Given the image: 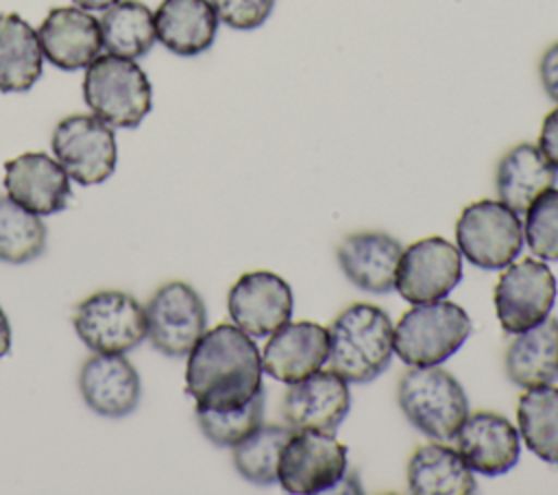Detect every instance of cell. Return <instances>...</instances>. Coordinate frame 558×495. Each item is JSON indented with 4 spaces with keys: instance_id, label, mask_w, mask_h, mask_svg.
<instances>
[{
    "instance_id": "cell-14",
    "label": "cell",
    "mask_w": 558,
    "mask_h": 495,
    "mask_svg": "<svg viewBox=\"0 0 558 495\" xmlns=\"http://www.w3.org/2000/svg\"><path fill=\"white\" fill-rule=\"evenodd\" d=\"M4 188L13 201L37 216L57 214L72 198L65 168L39 150H28L4 161Z\"/></svg>"
},
{
    "instance_id": "cell-16",
    "label": "cell",
    "mask_w": 558,
    "mask_h": 495,
    "mask_svg": "<svg viewBox=\"0 0 558 495\" xmlns=\"http://www.w3.org/2000/svg\"><path fill=\"white\" fill-rule=\"evenodd\" d=\"M83 401L100 416L120 419L131 414L142 397L135 366L124 353H94L78 371Z\"/></svg>"
},
{
    "instance_id": "cell-15",
    "label": "cell",
    "mask_w": 558,
    "mask_h": 495,
    "mask_svg": "<svg viewBox=\"0 0 558 495\" xmlns=\"http://www.w3.org/2000/svg\"><path fill=\"white\" fill-rule=\"evenodd\" d=\"M351 408V393L344 377L329 371H316L290 384L283 399V416L294 430L329 432L344 421Z\"/></svg>"
},
{
    "instance_id": "cell-17",
    "label": "cell",
    "mask_w": 558,
    "mask_h": 495,
    "mask_svg": "<svg viewBox=\"0 0 558 495\" xmlns=\"http://www.w3.org/2000/svg\"><path fill=\"white\" fill-rule=\"evenodd\" d=\"M37 37L44 57L59 70L87 68L102 48L100 22L83 7L50 9Z\"/></svg>"
},
{
    "instance_id": "cell-29",
    "label": "cell",
    "mask_w": 558,
    "mask_h": 495,
    "mask_svg": "<svg viewBox=\"0 0 558 495\" xmlns=\"http://www.w3.org/2000/svg\"><path fill=\"white\" fill-rule=\"evenodd\" d=\"M46 249V225L11 196L0 194V259L26 264Z\"/></svg>"
},
{
    "instance_id": "cell-13",
    "label": "cell",
    "mask_w": 558,
    "mask_h": 495,
    "mask_svg": "<svg viewBox=\"0 0 558 495\" xmlns=\"http://www.w3.org/2000/svg\"><path fill=\"white\" fill-rule=\"evenodd\" d=\"M292 288L270 270L244 273L229 290L227 307L233 325L251 338H264L292 316Z\"/></svg>"
},
{
    "instance_id": "cell-35",
    "label": "cell",
    "mask_w": 558,
    "mask_h": 495,
    "mask_svg": "<svg viewBox=\"0 0 558 495\" xmlns=\"http://www.w3.org/2000/svg\"><path fill=\"white\" fill-rule=\"evenodd\" d=\"M11 351V325L9 318L0 305V358Z\"/></svg>"
},
{
    "instance_id": "cell-3",
    "label": "cell",
    "mask_w": 558,
    "mask_h": 495,
    "mask_svg": "<svg viewBox=\"0 0 558 495\" xmlns=\"http://www.w3.org/2000/svg\"><path fill=\"white\" fill-rule=\"evenodd\" d=\"M83 98L92 113L118 129H135L153 107L144 70L118 55H98L85 70Z\"/></svg>"
},
{
    "instance_id": "cell-27",
    "label": "cell",
    "mask_w": 558,
    "mask_h": 495,
    "mask_svg": "<svg viewBox=\"0 0 558 495\" xmlns=\"http://www.w3.org/2000/svg\"><path fill=\"white\" fill-rule=\"evenodd\" d=\"M519 434L545 462L558 467V388H525L517 406Z\"/></svg>"
},
{
    "instance_id": "cell-19",
    "label": "cell",
    "mask_w": 558,
    "mask_h": 495,
    "mask_svg": "<svg viewBox=\"0 0 558 495\" xmlns=\"http://www.w3.org/2000/svg\"><path fill=\"white\" fill-rule=\"evenodd\" d=\"M329 355V331L312 321L286 323L270 334L262 353V369L279 382L294 384L316 373Z\"/></svg>"
},
{
    "instance_id": "cell-23",
    "label": "cell",
    "mask_w": 558,
    "mask_h": 495,
    "mask_svg": "<svg viewBox=\"0 0 558 495\" xmlns=\"http://www.w3.org/2000/svg\"><path fill=\"white\" fill-rule=\"evenodd\" d=\"M506 373L523 388L549 386L558 379V321L543 323L519 331L506 351Z\"/></svg>"
},
{
    "instance_id": "cell-36",
    "label": "cell",
    "mask_w": 558,
    "mask_h": 495,
    "mask_svg": "<svg viewBox=\"0 0 558 495\" xmlns=\"http://www.w3.org/2000/svg\"><path fill=\"white\" fill-rule=\"evenodd\" d=\"M76 7H83V9H87V11H96V9H107V7H111L113 2H118V0H72Z\"/></svg>"
},
{
    "instance_id": "cell-1",
    "label": "cell",
    "mask_w": 558,
    "mask_h": 495,
    "mask_svg": "<svg viewBox=\"0 0 558 495\" xmlns=\"http://www.w3.org/2000/svg\"><path fill=\"white\" fill-rule=\"evenodd\" d=\"M262 371L253 338L238 325L222 323L205 331L187 353L185 390L198 408H238L264 388Z\"/></svg>"
},
{
    "instance_id": "cell-34",
    "label": "cell",
    "mask_w": 558,
    "mask_h": 495,
    "mask_svg": "<svg viewBox=\"0 0 558 495\" xmlns=\"http://www.w3.org/2000/svg\"><path fill=\"white\" fill-rule=\"evenodd\" d=\"M538 74H541L545 94L558 102V41L543 52L538 63Z\"/></svg>"
},
{
    "instance_id": "cell-28",
    "label": "cell",
    "mask_w": 558,
    "mask_h": 495,
    "mask_svg": "<svg viewBox=\"0 0 558 495\" xmlns=\"http://www.w3.org/2000/svg\"><path fill=\"white\" fill-rule=\"evenodd\" d=\"M290 434V427L270 423L259 425L255 432L233 445V464L238 473L257 486L275 484L279 473V458Z\"/></svg>"
},
{
    "instance_id": "cell-7",
    "label": "cell",
    "mask_w": 558,
    "mask_h": 495,
    "mask_svg": "<svg viewBox=\"0 0 558 495\" xmlns=\"http://www.w3.org/2000/svg\"><path fill=\"white\" fill-rule=\"evenodd\" d=\"M78 338L96 353H126L146 336V310L122 290H98L83 299L72 316Z\"/></svg>"
},
{
    "instance_id": "cell-25",
    "label": "cell",
    "mask_w": 558,
    "mask_h": 495,
    "mask_svg": "<svg viewBox=\"0 0 558 495\" xmlns=\"http://www.w3.org/2000/svg\"><path fill=\"white\" fill-rule=\"evenodd\" d=\"M408 488L416 495H471L477 482L458 449L423 445L408 462Z\"/></svg>"
},
{
    "instance_id": "cell-2",
    "label": "cell",
    "mask_w": 558,
    "mask_h": 495,
    "mask_svg": "<svg viewBox=\"0 0 558 495\" xmlns=\"http://www.w3.org/2000/svg\"><path fill=\"white\" fill-rule=\"evenodd\" d=\"M327 331V362L347 382L366 384L388 369L395 351V329L381 307L353 303L336 316Z\"/></svg>"
},
{
    "instance_id": "cell-18",
    "label": "cell",
    "mask_w": 558,
    "mask_h": 495,
    "mask_svg": "<svg viewBox=\"0 0 558 495\" xmlns=\"http://www.w3.org/2000/svg\"><path fill=\"white\" fill-rule=\"evenodd\" d=\"M456 449L471 471L488 478L501 475L519 460V430L497 412H475L460 425Z\"/></svg>"
},
{
    "instance_id": "cell-20",
    "label": "cell",
    "mask_w": 558,
    "mask_h": 495,
    "mask_svg": "<svg viewBox=\"0 0 558 495\" xmlns=\"http://www.w3.org/2000/svg\"><path fill=\"white\" fill-rule=\"evenodd\" d=\"M401 244L381 231L351 233L338 246V264L347 279L364 292L386 294L395 288Z\"/></svg>"
},
{
    "instance_id": "cell-30",
    "label": "cell",
    "mask_w": 558,
    "mask_h": 495,
    "mask_svg": "<svg viewBox=\"0 0 558 495\" xmlns=\"http://www.w3.org/2000/svg\"><path fill=\"white\" fill-rule=\"evenodd\" d=\"M196 421L201 432L220 447H233L264 421V388L244 406L229 410H211L196 406Z\"/></svg>"
},
{
    "instance_id": "cell-4",
    "label": "cell",
    "mask_w": 558,
    "mask_h": 495,
    "mask_svg": "<svg viewBox=\"0 0 558 495\" xmlns=\"http://www.w3.org/2000/svg\"><path fill=\"white\" fill-rule=\"evenodd\" d=\"M399 406L405 419L436 440L456 438L469 416V399L462 384L436 366H414L399 382Z\"/></svg>"
},
{
    "instance_id": "cell-11",
    "label": "cell",
    "mask_w": 558,
    "mask_h": 495,
    "mask_svg": "<svg viewBox=\"0 0 558 495\" xmlns=\"http://www.w3.org/2000/svg\"><path fill=\"white\" fill-rule=\"evenodd\" d=\"M556 301V277L547 264L532 257L508 264L495 286V312L508 334L543 323Z\"/></svg>"
},
{
    "instance_id": "cell-6",
    "label": "cell",
    "mask_w": 558,
    "mask_h": 495,
    "mask_svg": "<svg viewBox=\"0 0 558 495\" xmlns=\"http://www.w3.org/2000/svg\"><path fill=\"white\" fill-rule=\"evenodd\" d=\"M458 251L484 270H497L514 262L523 249V222L501 201H475L456 222Z\"/></svg>"
},
{
    "instance_id": "cell-8",
    "label": "cell",
    "mask_w": 558,
    "mask_h": 495,
    "mask_svg": "<svg viewBox=\"0 0 558 495\" xmlns=\"http://www.w3.org/2000/svg\"><path fill=\"white\" fill-rule=\"evenodd\" d=\"M347 473V445L329 432L299 430L290 434L279 458L277 482L294 495L323 493L338 486Z\"/></svg>"
},
{
    "instance_id": "cell-5",
    "label": "cell",
    "mask_w": 558,
    "mask_h": 495,
    "mask_svg": "<svg viewBox=\"0 0 558 495\" xmlns=\"http://www.w3.org/2000/svg\"><path fill=\"white\" fill-rule=\"evenodd\" d=\"M473 323L453 301L418 303L395 327V353L410 366H436L469 338Z\"/></svg>"
},
{
    "instance_id": "cell-9",
    "label": "cell",
    "mask_w": 558,
    "mask_h": 495,
    "mask_svg": "<svg viewBox=\"0 0 558 495\" xmlns=\"http://www.w3.org/2000/svg\"><path fill=\"white\" fill-rule=\"evenodd\" d=\"M50 144L57 161L81 185H98L116 170L118 146L113 129L96 116L74 113L61 118Z\"/></svg>"
},
{
    "instance_id": "cell-22",
    "label": "cell",
    "mask_w": 558,
    "mask_h": 495,
    "mask_svg": "<svg viewBox=\"0 0 558 495\" xmlns=\"http://www.w3.org/2000/svg\"><path fill=\"white\" fill-rule=\"evenodd\" d=\"M558 170L547 161L538 146L523 142L510 148L497 166V194L517 214H525L532 201L554 188Z\"/></svg>"
},
{
    "instance_id": "cell-21",
    "label": "cell",
    "mask_w": 558,
    "mask_h": 495,
    "mask_svg": "<svg viewBox=\"0 0 558 495\" xmlns=\"http://www.w3.org/2000/svg\"><path fill=\"white\" fill-rule=\"evenodd\" d=\"M218 15L209 0H161L155 11L157 39L179 57H194L211 48Z\"/></svg>"
},
{
    "instance_id": "cell-26",
    "label": "cell",
    "mask_w": 558,
    "mask_h": 495,
    "mask_svg": "<svg viewBox=\"0 0 558 495\" xmlns=\"http://www.w3.org/2000/svg\"><path fill=\"white\" fill-rule=\"evenodd\" d=\"M100 22L102 46L124 59L144 57L157 41L155 13L140 0H118L105 9Z\"/></svg>"
},
{
    "instance_id": "cell-10",
    "label": "cell",
    "mask_w": 558,
    "mask_h": 495,
    "mask_svg": "<svg viewBox=\"0 0 558 495\" xmlns=\"http://www.w3.org/2000/svg\"><path fill=\"white\" fill-rule=\"evenodd\" d=\"M144 310L148 338L163 355H187L196 340L205 334V303L201 294L185 281H168L157 288Z\"/></svg>"
},
{
    "instance_id": "cell-32",
    "label": "cell",
    "mask_w": 558,
    "mask_h": 495,
    "mask_svg": "<svg viewBox=\"0 0 558 495\" xmlns=\"http://www.w3.org/2000/svg\"><path fill=\"white\" fill-rule=\"evenodd\" d=\"M220 22L235 31H253L262 26L275 7V0H209Z\"/></svg>"
},
{
    "instance_id": "cell-12",
    "label": "cell",
    "mask_w": 558,
    "mask_h": 495,
    "mask_svg": "<svg viewBox=\"0 0 558 495\" xmlns=\"http://www.w3.org/2000/svg\"><path fill=\"white\" fill-rule=\"evenodd\" d=\"M462 279V253L445 238L432 236L416 240L401 251L395 288L418 305L445 299Z\"/></svg>"
},
{
    "instance_id": "cell-24",
    "label": "cell",
    "mask_w": 558,
    "mask_h": 495,
    "mask_svg": "<svg viewBox=\"0 0 558 495\" xmlns=\"http://www.w3.org/2000/svg\"><path fill=\"white\" fill-rule=\"evenodd\" d=\"M41 72L37 31L17 13H0V92H28Z\"/></svg>"
},
{
    "instance_id": "cell-33",
    "label": "cell",
    "mask_w": 558,
    "mask_h": 495,
    "mask_svg": "<svg viewBox=\"0 0 558 495\" xmlns=\"http://www.w3.org/2000/svg\"><path fill=\"white\" fill-rule=\"evenodd\" d=\"M538 148L547 157V161L558 170V107L551 109L543 120Z\"/></svg>"
},
{
    "instance_id": "cell-31",
    "label": "cell",
    "mask_w": 558,
    "mask_h": 495,
    "mask_svg": "<svg viewBox=\"0 0 558 495\" xmlns=\"http://www.w3.org/2000/svg\"><path fill=\"white\" fill-rule=\"evenodd\" d=\"M523 240L536 257L558 262V190H545L525 209Z\"/></svg>"
}]
</instances>
